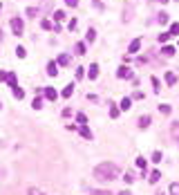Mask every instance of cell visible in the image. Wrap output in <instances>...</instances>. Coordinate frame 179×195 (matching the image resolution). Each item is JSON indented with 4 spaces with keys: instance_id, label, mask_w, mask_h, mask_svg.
<instances>
[{
    "instance_id": "cell-1",
    "label": "cell",
    "mask_w": 179,
    "mask_h": 195,
    "mask_svg": "<svg viewBox=\"0 0 179 195\" xmlns=\"http://www.w3.org/2000/svg\"><path fill=\"white\" fill-rule=\"evenodd\" d=\"M94 177L99 182H112L114 177H119V166L112 162H103L94 168Z\"/></svg>"
},
{
    "instance_id": "cell-2",
    "label": "cell",
    "mask_w": 179,
    "mask_h": 195,
    "mask_svg": "<svg viewBox=\"0 0 179 195\" xmlns=\"http://www.w3.org/2000/svg\"><path fill=\"white\" fill-rule=\"evenodd\" d=\"M11 29H14L16 36H20V34L25 32V27H23V18H18V16L11 18Z\"/></svg>"
},
{
    "instance_id": "cell-3",
    "label": "cell",
    "mask_w": 179,
    "mask_h": 195,
    "mask_svg": "<svg viewBox=\"0 0 179 195\" xmlns=\"http://www.w3.org/2000/svg\"><path fill=\"white\" fill-rule=\"evenodd\" d=\"M117 76L119 79H132V70L126 67V65H121V67L117 70Z\"/></svg>"
},
{
    "instance_id": "cell-4",
    "label": "cell",
    "mask_w": 179,
    "mask_h": 195,
    "mask_svg": "<svg viewBox=\"0 0 179 195\" xmlns=\"http://www.w3.org/2000/svg\"><path fill=\"white\" fill-rule=\"evenodd\" d=\"M43 94H45V99H49V101H56V99H58V92H56L54 88H45Z\"/></svg>"
},
{
    "instance_id": "cell-5",
    "label": "cell",
    "mask_w": 179,
    "mask_h": 195,
    "mask_svg": "<svg viewBox=\"0 0 179 195\" xmlns=\"http://www.w3.org/2000/svg\"><path fill=\"white\" fill-rule=\"evenodd\" d=\"M56 63L63 65V67H67V65H72V56H70V54H61V56L56 58Z\"/></svg>"
},
{
    "instance_id": "cell-6",
    "label": "cell",
    "mask_w": 179,
    "mask_h": 195,
    "mask_svg": "<svg viewBox=\"0 0 179 195\" xmlns=\"http://www.w3.org/2000/svg\"><path fill=\"white\" fill-rule=\"evenodd\" d=\"M139 50H141V38H134L132 43L128 45V52H130V54H137Z\"/></svg>"
},
{
    "instance_id": "cell-7",
    "label": "cell",
    "mask_w": 179,
    "mask_h": 195,
    "mask_svg": "<svg viewBox=\"0 0 179 195\" xmlns=\"http://www.w3.org/2000/svg\"><path fill=\"white\" fill-rule=\"evenodd\" d=\"M87 76H90V81H94V79L99 76V65H96V63H92V65H90V70H87Z\"/></svg>"
},
{
    "instance_id": "cell-8",
    "label": "cell",
    "mask_w": 179,
    "mask_h": 195,
    "mask_svg": "<svg viewBox=\"0 0 179 195\" xmlns=\"http://www.w3.org/2000/svg\"><path fill=\"white\" fill-rule=\"evenodd\" d=\"M72 94H74V85H72V83H70V85H65V88H63V92H61V97H63V99H70Z\"/></svg>"
},
{
    "instance_id": "cell-9",
    "label": "cell",
    "mask_w": 179,
    "mask_h": 195,
    "mask_svg": "<svg viewBox=\"0 0 179 195\" xmlns=\"http://www.w3.org/2000/svg\"><path fill=\"white\" fill-rule=\"evenodd\" d=\"M137 166L141 168V173H146V168H148V159H146V157H137Z\"/></svg>"
},
{
    "instance_id": "cell-10",
    "label": "cell",
    "mask_w": 179,
    "mask_h": 195,
    "mask_svg": "<svg viewBox=\"0 0 179 195\" xmlns=\"http://www.w3.org/2000/svg\"><path fill=\"white\" fill-rule=\"evenodd\" d=\"M166 83H168V85H175V83H177V74L175 72H166Z\"/></svg>"
},
{
    "instance_id": "cell-11",
    "label": "cell",
    "mask_w": 179,
    "mask_h": 195,
    "mask_svg": "<svg viewBox=\"0 0 179 195\" xmlns=\"http://www.w3.org/2000/svg\"><path fill=\"white\" fill-rule=\"evenodd\" d=\"M5 83H9L11 88H16V85H18V79H16V74H14V72H9V74H7V81H5Z\"/></svg>"
},
{
    "instance_id": "cell-12",
    "label": "cell",
    "mask_w": 179,
    "mask_h": 195,
    "mask_svg": "<svg viewBox=\"0 0 179 195\" xmlns=\"http://www.w3.org/2000/svg\"><path fill=\"white\" fill-rule=\"evenodd\" d=\"M79 132H81V137H83V139H92V130H90L87 126H81Z\"/></svg>"
},
{
    "instance_id": "cell-13",
    "label": "cell",
    "mask_w": 179,
    "mask_h": 195,
    "mask_svg": "<svg viewBox=\"0 0 179 195\" xmlns=\"http://www.w3.org/2000/svg\"><path fill=\"white\" fill-rule=\"evenodd\" d=\"M94 38H96V29H94V27H90L87 34H85V41H87V43H94Z\"/></svg>"
},
{
    "instance_id": "cell-14",
    "label": "cell",
    "mask_w": 179,
    "mask_h": 195,
    "mask_svg": "<svg viewBox=\"0 0 179 195\" xmlns=\"http://www.w3.org/2000/svg\"><path fill=\"white\" fill-rule=\"evenodd\" d=\"M47 74H49V76H56V74H58V67H56V63H54V61L47 65Z\"/></svg>"
},
{
    "instance_id": "cell-15",
    "label": "cell",
    "mask_w": 179,
    "mask_h": 195,
    "mask_svg": "<svg viewBox=\"0 0 179 195\" xmlns=\"http://www.w3.org/2000/svg\"><path fill=\"white\" fill-rule=\"evenodd\" d=\"M159 177H161V173H159V171H152V173H150V177H148V182H150V184H157Z\"/></svg>"
},
{
    "instance_id": "cell-16",
    "label": "cell",
    "mask_w": 179,
    "mask_h": 195,
    "mask_svg": "<svg viewBox=\"0 0 179 195\" xmlns=\"http://www.w3.org/2000/svg\"><path fill=\"white\" fill-rule=\"evenodd\" d=\"M159 112H161V115H170V112H173V108L168 106V103H159Z\"/></svg>"
},
{
    "instance_id": "cell-17",
    "label": "cell",
    "mask_w": 179,
    "mask_h": 195,
    "mask_svg": "<svg viewBox=\"0 0 179 195\" xmlns=\"http://www.w3.org/2000/svg\"><path fill=\"white\" fill-rule=\"evenodd\" d=\"M130 106H132V99H130V97L121 99V110H130Z\"/></svg>"
},
{
    "instance_id": "cell-18",
    "label": "cell",
    "mask_w": 179,
    "mask_h": 195,
    "mask_svg": "<svg viewBox=\"0 0 179 195\" xmlns=\"http://www.w3.org/2000/svg\"><path fill=\"white\" fill-rule=\"evenodd\" d=\"M161 54H164V56H173L175 47H173V45H166V47H161Z\"/></svg>"
},
{
    "instance_id": "cell-19",
    "label": "cell",
    "mask_w": 179,
    "mask_h": 195,
    "mask_svg": "<svg viewBox=\"0 0 179 195\" xmlns=\"http://www.w3.org/2000/svg\"><path fill=\"white\" fill-rule=\"evenodd\" d=\"M148 126H150V117H148V115H143V117L139 119V128H148Z\"/></svg>"
},
{
    "instance_id": "cell-20",
    "label": "cell",
    "mask_w": 179,
    "mask_h": 195,
    "mask_svg": "<svg viewBox=\"0 0 179 195\" xmlns=\"http://www.w3.org/2000/svg\"><path fill=\"white\" fill-rule=\"evenodd\" d=\"M11 90H14V97H16V99H23V97H25V90H23V88L16 85V88H11Z\"/></svg>"
},
{
    "instance_id": "cell-21",
    "label": "cell",
    "mask_w": 179,
    "mask_h": 195,
    "mask_svg": "<svg viewBox=\"0 0 179 195\" xmlns=\"http://www.w3.org/2000/svg\"><path fill=\"white\" fill-rule=\"evenodd\" d=\"M76 121H79V126H87V117L83 115V112H79L76 115Z\"/></svg>"
},
{
    "instance_id": "cell-22",
    "label": "cell",
    "mask_w": 179,
    "mask_h": 195,
    "mask_svg": "<svg viewBox=\"0 0 179 195\" xmlns=\"http://www.w3.org/2000/svg\"><path fill=\"white\" fill-rule=\"evenodd\" d=\"M170 36H179V23H173L170 25V32H168Z\"/></svg>"
},
{
    "instance_id": "cell-23",
    "label": "cell",
    "mask_w": 179,
    "mask_h": 195,
    "mask_svg": "<svg viewBox=\"0 0 179 195\" xmlns=\"http://www.w3.org/2000/svg\"><path fill=\"white\" fill-rule=\"evenodd\" d=\"M40 27H43V29H47V32H52V29H54V25H52V20H47V18H45V20L40 23Z\"/></svg>"
},
{
    "instance_id": "cell-24",
    "label": "cell",
    "mask_w": 179,
    "mask_h": 195,
    "mask_svg": "<svg viewBox=\"0 0 179 195\" xmlns=\"http://www.w3.org/2000/svg\"><path fill=\"white\" fill-rule=\"evenodd\" d=\"M32 108H34V110H40V108H43V99H38V97H36V99L32 101Z\"/></svg>"
},
{
    "instance_id": "cell-25",
    "label": "cell",
    "mask_w": 179,
    "mask_h": 195,
    "mask_svg": "<svg viewBox=\"0 0 179 195\" xmlns=\"http://www.w3.org/2000/svg\"><path fill=\"white\" fill-rule=\"evenodd\" d=\"M170 132L179 139V121H173V126H170Z\"/></svg>"
},
{
    "instance_id": "cell-26",
    "label": "cell",
    "mask_w": 179,
    "mask_h": 195,
    "mask_svg": "<svg viewBox=\"0 0 179 195\" xmlns=\"http://www.w3.org/2000/svg\"><path fill=\"white\" fill-rule=\"evenodd\" d=\"M16 56H18V58H25V56H27L25 47H20V45H18V47H16Z\"/></svg>"
},
{
    "instance_id": "cell-27",
    "label": "cell",
    "mask_w": 179,
    "mask_h": 195,
    "mask_svg": "<svg viewBox=\"0 0 179 195\" xmlns=\"http://www.w3.org/2000/svg\"><path fill=\"white\" fill-rule=\"evenodd\" d=\"M110 117H112V119L119 117V108H117V106H110Z\"/></svg>"
},
{
    "instance_id": "cell-28",
    "label": "cell",
    "mask_w": 179,
    "mask_h": 195,
    "mask_svg": "<svg viewBox=\"0 0 179 195\" xmlns=\"http://www.w3.org/2000/svg\"><path fill=\"white\" fill-rule=\"evenodd\" d=\"M85 43H76V54H85Z\"/></svg>"
},
{
    "instance_id": "cell-29",
    "label": "cell",
    "mask_w": 179,
    "mask_h": 195,
    "mask_svg": "<svg viewBox=\"0 0 179 195\" xmlns=\"http://www.w3.org/2000/svg\"><path fill=\"white\" fill-rule=\"evenodd\" d=\"M168 38H170V34H168V32H164V34H159V43H166Z\"/></svg>"
},
{
    "instance_id": "cell-30",
    "label": "cell",
    "mask_w": 179,
    "mask_h": 195,
    "mask_svg": "<svg viewBox=\"0 0 179 195\" xmlns=\"http://www.w3.org/2000/svg\"><path fill=\"white\" fill-rule=\"evenodd\" d=\"M150 81H152V90H155V92H159V79H157V76H152Z\"/></svg>"
},
{
    "instance_id": "cell-31",
    "label": "cell",
    "mask_w": 179,
    "mask_h": 195,
    "mask_svg": "<svg viewBox=\"0 0 179 195\" xmlns=\"http://www.w3.org/2000/svg\"><path fill=\"white\" fill-rule=\"evenodd\" d=\"M152 162H155V164L161 162V153H159V150H157V153H152Z\"/></svg>"
},
{
    "instance_id": "cell-32",
    "label": "cell",
    "mask_w": 179,
    "mask_h": 195,
    "mask_svg": "<svg viewBox=\"0 0 179 195\" xmlns=\"http://www.w3.org/2000/svg\"><path fill=\"white\" fill-rule=\"evenodd\" d=\"M27 195H45V193L38 191V188H29V191H27Z\"/></svg>"
},
{
    "instance_id": "cell-33",
    "label": "cell",
    "mask_w": 179,
    "mask_h": 195,
    "mask_svg": "<svg viewBox=\"0 0 179 195\" xmlns=\"http://www.w3.org/2000/svg\"><path fill=\"white\" fill-rule=\"evenodd\" d=\"M54 18H56V20H63V18H65V11H61V9H58V11L54 14Z\"/></svg>"
},
{
    "instance_id": "cell-34",
    "label": "cell",
    "mask_w": 179,
    "mask_h": 195,
    "mask_svg": "<svg viewBox=\"0 0 179 195\" xmlns=\"http://www.w3.org/2000/svg\"><path fill=\"white\" fill-rule=\"evenodd\" d=\"M148 61H150V58H148V56H146V54H143V56H139V58H137V63H141V65H146V63H148Z\"/></svg>"
},
{
    "instance_id": "cell-35",
    "label": "cell",
    "mask_w": 179,
    "mask_h": 195,
    "mask_svg": "<svg viewBox=\"0 0 179 195\" xmlns=\"http://www.w3.org/2000/svg\"><path fill=\"white\" fill-rule=\"evenodd\" d=\"M67 27H70V29H72V32H74V29H76V18H72V20L67 23Z\"/></svg>"
},
{
    "instance_id": "cell-36",
    "label": "cell",
    "mask_w": 179,
    "mask_h": 195,
    "mask_svg": "<svg viewBox=\"0 0 179 195\" xmlns=\"http://www.w3.org/2000/svg\"><path fill=\"white\" fill-rule=\"evenodd\" d=\"M170 193H173V195H179V184H173V186H170Z\"/></svg>"
},
{
    "instance_id": "cell-37",
    "label": "cell",
    "mask_w": 179,
    "mask_h": 195,
    "mask_svg": "<svg viewBox=\"0 0 179 195\" xmlns=\"http://www.w3.org/2000/svg\"><path fill=\"white\" fill-rule=\"evenodd\" d=\"M36 11H38L36 7H29V9H27V16H32V18H34V16H36Z\"/></svg>"
},
{
    "instance_id": "cell-38",
    "label": "cell",
    "mask_w": 179,
    "mask_h": 195,
    "mask_svg": "<svg viewBox=\"0 0 179 195\" xmlns=\"http://www.w3.org/2000/svg\"><path fill=\"white\" fill-rule=\"evenodd\" d=\"M159 23H168V14H164V11L159 14Z\"/></svg>"
},
{
    "instance_id": "cell-39",
    "label": "cell",
    "mask_w": 179,
    "mask_h": 195,
    "mask_svg": "<svg viewBox=\"0 0 179 195\" xmlns=\"http://www.w3.org/2000/svg\"><path fill=\"white\" fill-rule=\"evenodd\" d=\"M83 74H85V70H83V67H76V79H83Z\"/></svg>"
},
{
    "instance_id": "cell-40",
    "label": "cell",
    "mask_w": 179,
    "mask_h": 195,
    "mask_svg": "<svg viewBox=\"0 0 179 195\" xmlns=\"http://www.w3.org/2000/svg\"><path fill=\"white\" fill-rule=\"evenodd\" d=\"M65 5H67V7H76L79 0H65Z\"/></svg>"
},
{
    "instance_id": "cell-41",
    "label": "cell",
    "mask_w": 179,
    "mask_h": 195,
    "mask_svg": "<svg viewBox=\"0 0 179 195\" xmlns=\"http://www.w3.org/2000/svg\"><path fill=\"white\" fill-rule=\"evenodd\" d=\"M63 117H65V119L72 117V108H65V110H63Z\"/></svg>"
},
{
    "instance_id": "cell-42",
    "label": "cell",
    "mask_w": 179,
    "mask_h": 195,
    "mask_svg": "<svg viewBox=\"0 0 179 195\" xmlns=\"http://www.w3.org/2000/svg\"><path fill=\"white\" fill-rule=\"evenodd\" d=\"M87 99L92 101V103H96V101H99V97H96V94H87Z\"/></svg>"
},
{
    "instance_id": "cell-43",
    "label": "cell",
    "mask_w": 179,
    "mask_h": 195,
    "mask_svg": "<svg viewBox=\"0 0 179 195\" xmlns=\"http://www.w3.org/2000/svg\"><path fill=\"white\" fill-rule=\"evenodd\" d=\"M7 74H9V72H2V70H0V81H7Z\"/></svg>"
},
{
    "instance_id": "cell-44",
    "label": "cell",
    "mask_w": 179,
    "mask_h": 195,
    "mask_svg": "<svg viewBox=\"0 0 179 195\" xmlns=\"http://www.w3.org/2000/svg\"><path fill=\"white\" fill-rule=\"evenodd\" d=\"M119 195H132V193H130V191H121Z\"/></svg>"
},
{
    "instance_id": "cell-45",
    "label": "cell",
    "mask_w": 179,
    "mask_h": 195,
    "mask_svg": "<svg viewBox=\"0 0 179 195\" xmlns=\"http://www.w3.org/2000/svg\"><path fill=\"white\" fill-rule=\"evenodd\" d=\"M2 146H5V141H2V139H0V148H2Z\"/></svg>"
},
{
    "instance_id": "cell-46",
    "label": "cell",
    "mask_w": 179,
    "mask_h": 195,
    "mask_svg": "<svg viewBox=\"0 0 179 195\" xmlns=\"http://www.w3.org/2000/svg\"><path fill=\"white\" fill-rule=\"evenodd\" d=\"M161 2H166V0H161Z\"/></svg>"
},
{
    "instance_id": "cell-47",
    "label": "cell",
    "mask_w": 179,
    "mask_h": 195,
    "mask_svg": "<svg viewBox=\"0 0 179 195\" xmlns=\"http://www.w3.org/2000/svg\"><path fill=\"white\" fill-rule=\"evenodd\" d=\"M94 2H96V0H94Z\"/></svg>"
}]
</instances>
